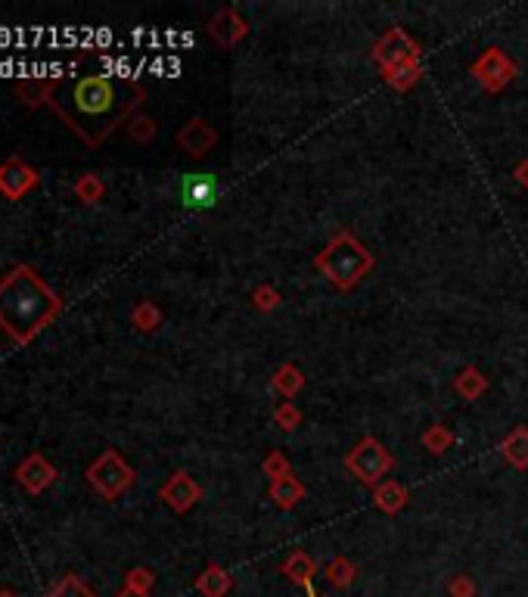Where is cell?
I'll list each match as a JSON object with an SVG mask.
<instances>
[{
  "instance_id": "7",
  "label": "cell",
  "mask_w": 528,
  "mask_h": 597,
  "mask_svg": "<svg viewBox=\"0 0 528 597\" xmlns=\"http://www.w3.org/2000/svg\"><path fill=\"white\" fill-rule=\"evenodd\" d=\"M469 72L476 75V81H479V85L485 87V91L500 93L507 85H510L513 78H516L519 69H516V62H513L510 56L504 53V50L488 47L485 53H482L479 60H476L473 66H469Z\"/></svg>"
},
{
  "instance_id": "30",
  "label": "cell",
  "mask_w": 528,
  "mask_h": 597,
  "mask_svg": "<svg viewBox=\"0 0 528 597\" xmlns=\"http://www.w3.org/2000/svg\"><path fill=\"white\" fill-rule=\"evenodd\" d=\"M274 424L280 426L283 432H292L301 426V411L292 405V401H283V405L274 407Z\"/></svg>"
},
{
  "instance_id": "33",
  "label": "cell",
  "mask_w": 528,
  "mask_h": 597,
  "mask_svg": "<svg viewBox=\"0 0 528 597\" xmlns=\"http://www.w3.org/2000/svg\"><path fill=\"white\" fill-rule=\"evenodd\" d=\"M513 174H516V181H519V184H523L525 190H528V159H525V162H519V165H516V172H513Z\"/></svg>"
},
{
  "instance_id": "13",
  "label": "cell",
  "mask_w": 528,
  "mask_h": 597,
  "mask_svg": "<svg viewBox=\"0 0 528 597\" xmlns=\"http://www.w3.org/2000/svg\"><path fill=\"white\" fill-rule=\"evenodd\" d=\"M56 476H60V473H56V467L44 455H37V451L25 457V461L19 464V470H16L19 486H22L25 492H31V495H41L44 488H50L56 482Z\"/></svg>"
},
{
  "instance_id": "6",
  "label": "cell",
  "mask_w": 528,
  "mask_h": 597,
  "mask_svg": "<svg viewBox=\"0 0 528 597\" xmlns=\"http://www.w3.org/2000/svg\"><path fill=\"white\" fill-rule=\"evenodd\" d=\"M420 60H423V47H420L404 28H388L386 35L373 44V62L380 69L407 66V62H420Z\"/></svg>"
},
{
  "instance_id": "1",
  "label": "cell",
  "mask_w": 528,
  "mask_h": 597,
  "mask_svg": "<svg viewBox=\"0 0 528 597\" xmlns=\"http://www.w3.org/2000/svg\"><path fill=\"white\" fill-rule=\"evenodd\" d=\"M147 91L134 78L124 75H62L50 78L44 103L87 143L100 147L118 131V125L131 122Z\"/></svg>"
},
{
  "instance_id": "9",
  "label": "cell",
  "mask_w": 528,
  "mask_h": 597,
  "mask_svg": "<svg viewBox=\"0 0 528 597\" xmlns=\"http://www.w3.org/2000/svg\"><path fill=\"white\" fill-rule=\"evenodd\" d=\"M159 498L165 501L174 513H190L193 507L203 501V486H199L187 470H178V473L168 476V482L159 488Z\"/></svg>"
},
{
  "instance_id": "34",
  "label": "cell",
  "mask_w": 528,
  "mask_h": 597,
  "mask_svg": "<svg viewBox=\"0 0 528 597\" xmlns=\"http://www.w3.org/2000/svg\"><path fill=\"white\" fill-rule=\"evenodd\" d=\"M116 597H149L147 592H134V588H122V592H118Z\"/></svg>"
},
{
  "instance_id": "17",
  "label": "cell",
  "mask_w": 528,
  "mask_h": 597,
  "mask_svg": "<svg viewBox=\"0 0 528 597\" xmlns=\"http://www.w3.org/2000/svg\"><path fill=\"white\" fill-rule=\"evenodd\" d=\"M268 498L274 501V507H280V511H292L301 498H308V488L305 482H299L295 476H283V480L270 482Z\"/></svg>"
},
{
  "instance_id": "8",
  "label": "cell",
  "mask_w": 528,
  "mask_h": 597,
  "mask_svg": "<svg viewBox=\"0 0 528 597\" xmlns=\"http://www.w3.org/2000/svg\"><path fill=\"white\" fill-rule=\"evenodd\" d=\"M221 199V181L209 172L184 174L180 181V206L190 212H209Z\"/></svg>"
},
{
  "instance_id": "5",
  "label": "cell",
  "mask_w": 528,
  "mask_h": 597,
  "mask_svg": "<svg viewBox=\"0 0 528 597\" xmlns=\"http://www.w3.org/2000/svg\"><path fill=\"white\" fill-rule=\"evenodd\" d=\"M87 482L100 492V498L116 501L118 495H124L134 486V467L118 455L116 448H106L97 461L87 467Z\"/></svg>"
},
{
  "instance_id": "29",
  "label": "cell",
  "mask_w": 528,
  "mask_h": 597,
  "mask_svg": "<svg viewBox=\"0 0 528 597\" xmlns=\"http://www.w3.org/2000/svg\"><path fill=\"white\" fill-rule=\"evenodd\" d=\"M280 302H283V296H280V290H276L274 284H261V286H255L252 290V305L259 308V311H276L280 308Z\"/></svg>"
},
{
  "instance_id": "28",
  "label": "cell",
  "mask_w": 528,
  "mask_h": 597,
  "mask_svg": "<svg viewBox=\"0 0 528 597\" xmlns=\"http://www.w3.org/2000/svg\"><path fill=\"white\" fill-rule=\"evenodd\" d=\"M159 134V125H156V118H149V116H134L128 122V137L131 141H137V143H149L153 137Z\"/></svg>"
},
{
  "instance_id": "16",
  "label": "cell",
  "mask_w": 528,
  "mask_h": 597,
  "mask_svg": "<svg viewBox=\"0 0 528 597\" xmlns=\"http://www.w3.org/2000/svg\"><path fill=\"white\" fill-rule=\"evenodd\" d=\"M280 573L286 576V579L292 582V585L308 588V585H314V576H317V563H314V557L305 554V551H292V554H289L286 561H283Z\"/></svg>"
},
{
  "instance_id": "25",
  "label": "cell",
  "mask_w": 528,
  "mask_h": 597,
  "mask_svg": "<svg viewBox=\"0 0 528 597\" xmlns=\"http://www.w3.org/2000/svg\"><path fill=\"white\" fill-rule=\"evenodd\" d=\"M326 579L336 588H351V582L357 579V567L348 561V557H336V561L326 567Z\"/></svg>"
},
{
  "instance_id": "22",
  "label": "cell",
  "mask_w": 528,
  "mask_h": 597,
  "mask_svg": "<svg viewBox=\"0 0 528 597\" xmlns=\"http://www.w3.org/2000/svg\"><path fill=\"white\" fill-rule=\"evenodd\" d=\"M72 190H75V197H78L84 206H97V203H103V197H106L103 178H100V174H93V172L81 174V178L72 184Z\"/></svg>"
},
{
  "instance_id": "21",
  "label": "cell",
  "mask_w": 528,
  "mask_h": 597,
  "mask_svg": "<svg viewBox=\"0 0 528 597\" xmlns=\"http://www.w3.org/2000/svg\"><path fill=\"white\" fill-rule=\"evenodd\" d=\"M423 78V60L420 62H407V66H395V69H382V81H386L392 91L407 93L417 81Z\"/></svg>"
},
{
  "instance_id": "10",
  "label": "cell",
  "mask_w": 528,
  "mask_h": 597,
  "mask_svg": "<svg viewBox=\"0 0 528 597\" xmlns=\"http://www.w3.org/2000/svg\"><path fill=\"white\" fill-rule=\"evenodd\" d=\"M37 181H41L37 168H31L28 162L19 159V156H10V159L0 162V193H4L6 199H22L28 190H35Z\"/></svg>"
},
{
  "instance_id": "14",
  "label": "cell",
  "mask_w": 528,
  "mask_h": 597,
  "mask_svg": "<svg viewBox=\"0 0 528 597\" xmlns=\"http://www.w3.org/2000/svg\"><path fill=\"white\" fill-rule=\"evenodd\" d=\"M193 585H196V592L203 597H228L230 588H234V576L224 567H218V563H209V567L196 576Z\"/></svg>"
},
{
  "instance_id": "2",
  "label": "cell",
  "mask_w": 528,
  "mask_h": 597,
  "mask_svg": "<svg viewBox=\"0 0 528 597\" xmlns=\"http://www.w3.org/2000/svg\"><path fill=\"white\" fill-rule=\"evenodd\" d=\"M60 311L62 299L31 265H16L0 278V330L19 345H28Z\"/></svg>"
},
{
  "instance_id": "15",
  "label": "cell",
  "mask_w": 528,
  "mask_h": 597,
  "mask_svg": "<svg viewBox=\"0 0 528 597\" xmlns=\"http://www.w3.org/2000/svg\"><path fill=\"white\" fill-rule=\"evenodd\" d=\"M407 501H411L407 486H401V482H395V480H386L373 488V504L380 507L382 513H388V517H395V513L404 511Z\"/></svg>"
},
{
  "instance_id": "26",
  "label": "cell",
  "mask_w": 528,
  "mask_h": 597,
  "mask_svg": "<svg viewBox=\"0 0 528 597\" xmlns=\"http://www.w3.org/2000/svg\"><path fill=\"white\" fill-rule=\"evenodd\" d=\"M47 597H97V594H93V588L84 585L78 576H62V579L47 592Z\"/></svg>"
},
{
  "instance_id": "11",
  "label": "cell",
  "mask_w": 528,
  "mask_h": 597,
  "mask_svg": "<svg viewBox=\"0 0 528 597\" xmlns=\"http://www.w3.org/2000/svg\"><path fill=\"white\" fill-rule=\"evenodd\" d=\"M218 143V131L205 122L203 116H193L184 128L178 131V147L184 149L190 159H205V156L215 149Z\"/></svg>"
},
{
  "instance_id": "35",
  "label": "cell",
  "mask_w": 528,
  "mask_h": 597,
  "mask_svg": "<svg viewBox=\"0 0 528 597\" xmlns=\"http://www.w3.org/2000/svg\"><path fill=\"white\" fill-rule=\"evenodd\" d=\"M0 597H19V594L12 588H0Z\"/></svg>"
},
{
  "instance_id": "19",
  "label": "cell",
  "mask_w": 528,
  "mask_h": 597,
  "mask_svg": "<svg viewBox=\"0 0 528 597\" xmlns=\"http://www.w3.org/2000/svg\"><path fill=\"white\" fill-rule=\"evenodd\" d=\"M270 386H274V392H280L286 401H292L295 395L305 389V374H301L299 364L286 361V364H280V367L274 370V376H270Z\"/></svg>"
},
{
  "instance_id": "36",
  "label": "cell",
  "mask_w": 528,
  "mask_h": 597,
  "mask_svg": "<svg viewBox=\"0 0 528 597\" xmlns=\"http://www.w3.org/2000/svg\"><path fill=\"white\" fill-rule=\"evenodd\" d=\"M305 592H308V597H324V594H320V592H317V588H314V585H308Z\"/></svg>"
},
{
  "instance_id": "20",
  "label": "cell",
  "mask_w": 528,
  "mask_h": 597,
  "mask_svg": "<svg viewBox=\"0 0 528 597\" xmlns=\"http://www.w3.org/2000/svg\"><path fill=\"white\" fill-rule=\"evenodd\" d=\"M488 386H492V380H488L479 367H463L460 374L454 376V392L460 395L463 401L482 399V395L488 392Z\"/></svg>"
},
{
  "instance_id": "4",
  "label": "cell",
  "mask_w": 528,
  "mask_h": 597,
  "mask_svg": "<svg viewBox=\"0 0 528 597\" xmlns=\"http://www.w3.org/2000/svg\"><path fill=\"white\" fill-rule=\"evenodd\" d=\"M345 467H348V473L355 476L357 482L376 488L382 482V476L395 467V457H392V451L380 442V439L367 436V439H361L348 455H345Z\"/></svg>"
},
{
  "instance_id": "24",
  "label": "cell",
  "mask_w": 528,
  "mask_h": 597,
  "mask_svg": "<svg viewBox=\"0 0 528 597\" xmlns=\"http://www.w3.org/2000/svg\"><path fill=\"white\" fill-rule=\"evenodd\" d=\"M420 442H423V448L429 451V455L442 457L444 451H448L451 445H454V432H451L444 424H432L429 430L423 432V439H420Z\"/></svg>"
},
{
  "instance_id": "12",
  "label": "cell",
  "mask_w": 528,
  "mask_h": 597,
  "mask_svg": "<svg viewBox=\"0 0 528 597\" xmlns=\"http://www.w3.org/2000/svg\"><path fill=\"white\" fill-rule=\"evenodd\" d=\"M209 35L212 41L221 44V47H234V44H240L243 37L249 35V22L240 16L236 6H224V10H218L215 16L209 19Z\"/></svg>"
},
{
  "instance_id": "3",
  "label": "cell",
  "mask_w": 528,
  "mask_h": 597,
  "mask_svg": "<svg viewBox=\"0 0 528 597\" xmlns=\"http://www.w3.org/2000/svg\"><path fill=\"white\" fill-rule=\"evenodd\" d=\"M376 259L351 230H339L317 255H314V268L330 280L336 290L348 293L373 271Z\"/></svg>"
},
{
  "instance_id": "18",
  "label": "cell",
  "mask_w": 528,
  "mask_h": 597,
  "mask_svg": "<svg viewBox=\"0 0 528 597\" xmlns=\"http://www.w3.org/2000/svg\"><path fill=\"white\" fill-rule=\"evenodd\" d=\"M500 455H504V461L510 464L513 470L525 473L528 470V426L510 430V436L500 442Z\"/></svg>"
},
{
  "instance_id": "27",
  "label": "cell",
  "mask_w": 528,
  "mask_h": 597,
  "mask_svg": "<svg viewBox=\"0 0 528 597\" xmlns=\"http://www.w3.org/2000/svg\"><path fill=\"white\" fill-rule=\"evenodd\" d=\"M261 473L268 476L270 482H276L283 480V476H292V464H289V457L283 455V451H270L261 461Z\"/></svg>"
},
{
  "instance_id": "31",
  "label": "cell",
  "mask_w": 528,
  "mask_h": 597,
  "mask_svg": "<svg viewBox=\"0 0 528 597\" xmlns=\"http://www.w3.org/2000/svg\"><path fill=\"white\" fill-rule=\"evenodd\" d=\"M153 585H156V573L147 567H134V569H128V576H124V588H134V592L149 594Z\"/></svg>"
},
{
  "instance_id": "23",
  "label": "cell",
  "mask_w": 528,
  "mask_h": 597,
  "mask_svg": "<svg viewBox=\"0 0 528 597\" xmlns=\"http://www.w3.org/2000/svg\"><path fill=\"white\" fill-rule=\"evenodd\" d=\"M131 324L140 333H156L162 327V308L156 302H137L131 308Z\"/></svg>"
},
{
  "instance_id": "32",
  "label": "cell",
  "mask_w": 528,
  "mask_h": 597,
  "mask_svg": "<svg viewBox=\"0 0 528 597\" xmlns=\"http://www.w3.org/2000/svg\"><path fill=\"white\" fill-rule=\"evenodd\" d=\"M448 594L451 597H476V582L469 579L467 573L454 576V579L448 582Z\"/></svg>"
}]
</instances>
